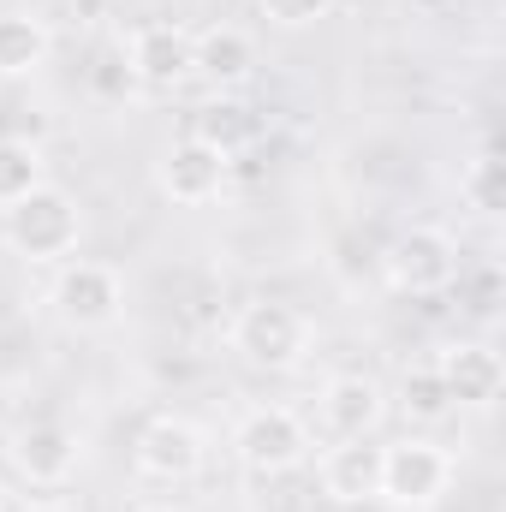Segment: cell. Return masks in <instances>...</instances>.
<instances>
[{
	"label": "cell",
	"mask_w": 506,
	"mask_h": 512,
	"mask_svg": "<svg viewBox=\"0 0 506 512\" xmlns=\"http://www.w3.org/2000/svg\"><path fill=\"white\" fill-rule=\"evenodd\" d=\"M114 6H126V12H161L167 0H114Z\"/></svg>",
	"instance_id": "22"
},
{
	"label": "cell",
	"mask_w": 506,
	"mask_h": 512,
	"mask_svg": "<svg viewBox=\"0 0 506 512\" xmlns=\"http://www.w3.org/2000/svg\"><path fill=\"white\" fill-rule=\"evenodd\" d=\"M6 453H12V471H18L24 483H36V489H60V483H72L78 465H84L78 429H66V423H54V417L24 423Z\"/></svg>",
	"instance_id": "11"
},
{
	"label": "cell",
	"mask_w": 506,
	"mask_h": 512,
	"mask_svg": "<svg viewBox=\"0 0 506 512\" xmlns=\"http://www.w3.org/2000/svg\"><path fill=\"white\" fill-rule=\"evenodd\" d=\"M191 137H203L209 149H221V155L233 161V155H245L256 137H262V120H256V114L245 108V102H239V96H215V102L197 114Z\"/></svg>",
	"instance_id": "16"
},
{
	"label": "cell",
	"mask_w": 506,
	"mask_h": 512,
	"mask_svg": "<svg viewBox=\"0 0 506 512\" xmlns=\"http://www.w3.org/2000/svg\"><path fill=\"white\" fill-rule=\"evenodd\" d=\"M54 60V24L42 12H0V84L36 78Z\"/></svg>",
	"instance_id": "15"
},
{
	"label": "cell",
	"mask_w": 506,
	"mask_h": 512,
	"mask_svg": "<svg viewBox=\"0 0 506 512\" xmlns=\"http://www.w3.org/2000/svg\"><path fill=\"white\" fill-rule=\"evenodd\" d=\"M435 376L447 387L453 411H489L506 387V364L501 352L483 346V340H453V346L435 352Z\"/></svg>",
	"instance_id": "12"
},
{
	"label": "cell",
	"mask_w": 506,
	"mask_h": 512,
	"mask_svg": "<svg viewBox=\"0 0 506 512\" xmlns=\"http://www.w3.org/2000/svg\"><path fill=\"white\" fill-rule=\"evenodd\" d=\"M310 453H316V429L292 405H251L233 423V459L251 477H292L298 465H310Z\"/></svg>",
	"instance_id": "3"
},
{
	"label": "cell",
	"mask_w": 506,
	"mask_h": 512,
	"mask_svg": "<svg viewBox=\"0 0 506 512\" xmlns=\"http://www.w3.org/2000/svg\"><path fill=\"white\" fill-rule=\"evenodd\" d=\"M256 6H262V18L280 24V30H310V24H322L340 0H256Z\"/></svg>",
	"instance_id": "20"
},
{
	"label": "cell",
	"mask_w": 506,
	"mask_h": 512,
	"mask_svg": "<svg viewBox=\"0 0 506 512\" xmlns=\"http://www.w3.org/2000/svg\"><path fill=\"white\" fill-rule=\"evenodd\" d=\"M316 477L334 507H370L381 501V447L376 441H328Z\"/></svg>",
	"instance_id": "14"
},
{
	"label": "cell",
	"mask_w": 506,
	"mask_h": 512,
	"mask_svg": "<svg viewBox=\"0 0 506 512\" xmlns=\"http://www.w3.org/2000/svg\"><path fill=\"white\" fill-rule=\"evenodd\" d=\"M48 304L72 334H108L126 316V274L114 262L72 256V262H60V274L48 286Z\"/></svg>",
	"instance_id": "4"
},
{
	"label": "cell",
	"mask_w": 506,
	"mask_h": 512,
	"mask_svg": "<svg viewBox=\"0 0 506 512\" xmlns=\"http://www.w3.org/2000/svg\"><path fill=\"white\" fill-rule=\"evenodd\" d=\"M48 185V155L30 137H0V209L24 203L30 191Z\"/></svg>",
	"instance_id": "17"
},
{
	"label": "cell",
	"mask_w": 506,
	"mask_h": 512,
	"mask_svg": "<svg viewBox=\"0 0 506 512\" xmlns=\"http://www.w3.org/2000/svg\"><path fill=\"white\" fill-rule=\"evenodd\" d=\"M18 512H78V507H66V501H54V495H36V501H24Z\"/></svg>",
	"instance_id": "21"
},
{
	"label": "cell",
	"mask_w": 506,
	"mask_h": 512,
	"mask_svg": "<svg viewBox=\"0 0 506 512\" xmlns=\"http://www.w3.org/2000/svg\"><path fill=\"white\" fill-rule=\"evenodd\" d=\"M131 512H185V507H173V501H143V507H131Z\"/></svg>",
	"instance_id": "23"
},
{
	"label": "cell",
	"mask_w": 506,
	"mask_h": 512,
	"mask_svg": "<svg viewBox=\"0 0 506 512\" xmlns=\"http://www.w3.org/2000/svg\"><path fill=\"white\" fill-rule=\"evenodd\" d=\"M459 197H465V209H477V215H501L506 209V167L495 149H477L465 167H459Z\"/></svg>",
	"instance_id": "18"
},
{
	"label": "cell",
	"mask_w": 506,
	"mask_h": 512,
	"mask_svg": "<svg viewBox=\"0 0 506 512\" xmlns=\"http://www.w3.org/2000/svg\"><path fill=\"white\" fill-rule=\"evenodd\" d=\"M453 489V453L429 435H399L381 447V501L399 512L435 507Z\"/></svg>",
	"instance_id": "5"
},
{
	"label": "cell",
	"mask_w": 506,
	"mask_h": 512,
	"mask_svg": "<svg viewBox=\"0 0 506 512\" xmlns=\"http://www.w3.org/2000/svg\"><path fill=\"white\" fill-rule=\"evenodd\" d=\"M256 72V36L239 24H209V30H191V78H203L215 96H233L245 90Z\"/></svg>",
	"instance_id": "13"
},
{
	"label": "cell",
	"mask_w": 506,
	"mask_h": 512,
	"mask_svg": "<svg viewBox=\"0 0 506 512\" xmlns=\"http://www.w3.org/2000/svg\"><path fill=\"white\" fill-rule=\"evenodd\" d=\"M381 417H387V387L376 376H328L322 393H316V423L328 441H376Z\"/></svg>",
	"instance_id": "9"
},
{
	"label": "cell",
	"mask_w": 506,
	"mask_h": 512,
	"mask_svg": "<svg viewBox=\"0 0 506 512\" xmlns=\"http://www.w3.org/2000/svg\"><path fill=\"white\" fill-rule=\"evenodd\" d=\"M227 179H233V161L221 155V149H209L203 137H173L161 155H155V191L173 203V209H203V203H215L221 191H227Z\"/></svg>",
	"instance_id": "8"
},
{
	"label": "cell",
	"mask_w": 506,
	"mask_h": 512,
	"mask_svg": "<svg viewBox=\"0 0 506 512\" xmlns=\"http://www.w3.org/2000/svg\"><path fill=\"white\" fill-rule=\"evenodd\" d=\"M126 78H137L155 96H173L179 84H191V30L173 18L137 24L126 42Z\"/></svg>",
	"instance_id": "10"
},
{
	"label": "cell",
	"mask_w": 506,
	"mask_h": 512,
	"mask_svg": "<svg viewBox=\"0 0 506 512\" xmlns=\"http://www.w3.org/2000/svg\"><path fill=\"white\" fill-rule=\"evenodd\" d=\"M12 507V489H6V477H0V512Z\"/></svg>",
	"instance_id": "24"
},
{
	"label": "cell",
	"mask_w": 506,
	"mask_h": 512,
	"mask_svg": "<svg viewBox=\"0 0 506 512\" xmlns=\"http://www.w3.org/2000/svg\"><path fill=\"white\" fill-rule=\"evenodd\" d=\"M399 411H405L411 423H441V417H453V399H447V387L435 376V364L399 376Z\"/></svg>",
	"instance_id": "19"
},
{
	"label": "cell",
	"mask_w": 506,
	"mask_h": 512,
	"mask_svg": "<svg viewBox=\"0 0 506 512\" xmlns=\"http://www.w3.org/2000/svg\"><path fill=\"white\" fill-rule=\"evenodd\" d=\"M0 239H6V251L24 256V262H66L78 251V239H84V209H78L72 191L42 185L24 203L0 209Z\"/></svg>",
	"instance_id": "2"
},
{
	"label": "cell",
	"mask_w": 506,
	"mask_h": 512,
	"mask_svg": "<svg viewBox=\"0 0 506 512\" xmlns=\"http://www.w3.org/2000/svg\"><path fill=\"white\" fill-rule=\"evenodd\" d=\"M381 274L405 298H435L459 280V245H453L447 227H405L381 251Z\"/></svg>",
	"instance_id": "7"
},
{
	"label": "cell",
	"mask_w": 506,
	"mask_h": 512,
	"mask_svg": "<svg viewBox=\"0 0 506 512\" xmlns=\"http://www.w3.org/2000/svg\"><path fill=\"white\" fill-rule=\"evenodd\" d=\"M227 346L251 364V370H268V376H286L310 358L316 346V328L298 304L286 298H251L233 310V328H227Z\"/></svg>",
	"instance_id": "1"
},
{
	"label": "cell",
	"mask_w": 506,
	"mask_h": 512,
	"mask_svg": "<svg viewBox=\"0 0 506 512\" xmlns=\"http://www.w3.org/2000/svg\"><path fill=\"white\" fill-rule=\"evenodd\" d=\"M137 477L161 483V489H179V483H197L203 465H209V435L185 417V411H155L143 429H137Z\"/></svg>",
	"instance_id": "6"
}]
</instances>
